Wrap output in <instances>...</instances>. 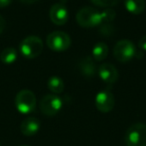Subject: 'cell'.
<instances>
[{"instance_id":"6da1fadb","label":"cell","mask_w":146,"mask_h":146,"mask_svg":"<svg viewBox=\"0 0 146 146\" xmlns=\"http://www.w3.org/2000/svg\"><path fill=\"white\" fill-rule=\"evenodd\" d=\"M76 21L81 27L91 28L102 24V15L95 7L85 6L77 12Z\"/></svg>"},{"instance_id":"7a4b0ae2","label":"cell","mask_w":146,"mask_h":146,"mask_svg":"<svg viewBox=\"0 0 146 146\" xmlns=\"http://www.w3.org/2000/svg\"><path fill=\"white\" fill-rule=\"evenodd\" d=\"M126 146H146V124L134 123L124 136Z\"/></svg>"},{"instance_id":"3957f363","label":"cell","mask_w":146,"mask_h":146,"mask_svg":"<svg viewBox=\"0 0 146 146\" xmlns=\"http://www.w3.org/2000/svg\"><path fill=\"white\" fill-rule=\"evenodd\" d=\"M21 54L28 59L38 57L43 51V42L40 37L31 35L27 36L20 42L19 45Z\"/></svg>"},{"instance_id":"277c9868","label":"cell","mask_w":146,"mask_h":146,"mask_svg":"<svg viewBox=\"0 0 146 146\" xmlns=\"http://www.w3.org/2000/svg\"><path fill=\"white\" fill-rule=\"evenodd\" d=\"M16 109L22 114H28L34 111L36 107V96L31 90L23 89L15 97Z\"/></svg>"},{"instance_id":"5b68a950","label":"cell","mask_w":146,"mask_h":146,"mask_svg":"<svg viewBox=\"0 0 146 146\" xmlns=\"http://www.w3.org/2000/svg\"><path fill=\"white\" fill-rule=\"evenodd\" d=\"M136 48L134 44L128 39L119 40L113 48L114 58L121 63H127L135 56Z\"/></svg>"},{"instance_id":"8992f818","label":"cell","mask_w":146,"mask_h":146,"mask_svg":"<svg viewBox=\"0 0 146 146\" xmlns=\"http://www.w3.org/2000/svg\"><path fill=\"white\" fill-rule=\"evenodd\" d=\"M46 44L51 50L62 52L70 47L71 38L67 33L63 31H53L47 36Z\"/></svg>"},{"instance_id":"52a82bcc","label":"cell","mask_w":146,"mask_h":146,"mask_svg":"<svg viewBox=\"0 0 146 146\" xmlns=\"http://www.w3.org/2000/svg\"><path fill=\"white\" fill-rule=\"evenodd\" d=\"M62 107V100L55 94H47L41 98L39 108L40 111L46 116H54L60 111Z\"/></svg>"},{"instance_id":"ba28073f","label":"cell","mask_w":146,"mask_h":146,"mask_svg":"<svg viewBox=\"0 0 146 146\" xmlns=\"http://www.w3.org/2000/svg\"><path fill=\"white\" fill-rule=\"evenodd\" d=\"M96 108L102 113H108L114 108L115 98L109 90H102L98 92L95 97Z\"/></svg>"},{"instance_id":"9c48e42d","label":"cell","mask_w":146,"mask_h":146,"mask_svg":"<svg viewBox=\"0 0 146 146\" xmlns=\"http://www.w3.org/2000/svg\"><path fill=\"white\" fill-rule=\"evenodd\" d=\"M49 18L55 25H64L68 21V10L65 5L56 3L49 10Z\"/></svg>"},{"instance_id":"30bf717a","label":"cell","mask_w":146,"mask_h":146,"mask_svg":"<svg viewBox=\"0 0 146 146\" xmlns=\"http://www.w3.org/2000/svg\"><path fill=\"white\" fill-rule=\"evenodd\" d=\"M98 75L107 84L115 83L119 77L117 69L111 63H102L98 68Z\"/></svg>"},{"instance_id":"8fae6325","label":"cell","mask_w":146,"mask_h":146,"mask_svg":"<svg viewBox=\"0 0 146 146\" xmlns=\"http://www.w3.org/2000/svg\"><path fill=\"white\" fill-rule=\"evenodd\" d=\"M40 129V121L35 117H28L20 124V131L25 136H33Z\"/></svg>"},{"instance_id":"7c38bea8","label":"cell","mask_w":146,"mask_h":146,"mask_svg":"<svg viewBox=\"0 0 146 146\" xmlns=\"http://www.w3.org/2000/svg\"><path fill=\"white\" fill-rule=\"evenodd\" d=\"M79 70L85 77H93L96 73V65L92 57L86 56L79 62Z\"/></svg>"},{"instance_id":"4fadbf2b","label":"cell","mask_w":146,"mask_h":146,"mask_svg":"<svg viewBox=\"0 0 146 146\" xmlns=\"http://www.w3.org/2000/svg\"><path fill=\"white\" fill-rule=\"evenodd\" d=\"M126 10L133 15H139L145 9V0H124Z\"/></svg>"},{"instance_id":"5bb4252c","label":"cell","mask_w":146,"mask_h":146,"mask_svg":"<svg viewBox=\"0 0 146 146\" xmlns=\"http://www.w3.org/2000/svg\"><path fill=\"white\" fill-rule=\"evenodd\" d=\"M108 55V46L104 42H98L92 49V57L96 61H103Z\"/></svg>"},{"instance_id":"9a60e30c","label":"cell","mask_w":146,"mask_h":146,"mask_svg":"<svg viewBox=\"0 0 146 146\" xmlns=\"http://www.w3.org/2000/svg\"><path fill=\"white\" fill-rule=\"evenodd\" d=\"M47 86L53 94H59L64 90V82L58 76H52L49 78Z\"/></svg>"},{"instance_id":"2e32d148","label":"cell","mask_w":146,"mask_h":146,"mask_svg":"<svg viewBox=\"0 0 146 146\" xmlns=\"http://www.w3.org/2000/svg\"><path fill=\"white\" fill-rule=\"evenodd\" d=\"M17 59V51L13 47H7L3 49L0 54V60L4 64H12Z\"/></svg>"},{"instance_id":"e0dca14e","label":"cell","mask_w":146,"mask_h":146,"mask_svg":"<svg viewBox=\"0 0 146 146\" xmlns=\"http://www.w3.org/2000/svg\"><path fill=\"white\" fill-rule=\"evenodd\" d=\"M90 1L95 6L102 8H111L120 2V0H90Z\"/></svg>"},{"instance_id":"ac0fdd59","label":"cell","mask_w":146,"mask_h":146,"mask_svg":"<svg viewBox=\"0 0 146 146\" xmlns=\"http://www.w3.org/2000/svg\"><path fill=\"white\" fill-rule=\"evenodd\" d=\"M102 15V24H108V23L112 22L113 19L115 18V11L113 10L112 8H106L104 11L101 12Z\"/></svg>"},{"instance_id":"d6986e66","label":"cell","mask_w":146,"mask_h":146,"mask_svg":"<svg viewBox=\"0 0 146 146\" xmlns=\"http://www.w3.org/2000/svg\"><path fill=\"white\" fill-rule=\"evenodd\" d=\"M138 47L139 49L143 51H146V35L142 36L141 38L139 39V42H138Z\"/></svg>"},{"instance_id":"ffe728a7","label":"cell","mask_w":146,"mask_h":146,"mask_svg":"<svg viewBox=\"0 0 146 146\" xmlns=\"http://www.w3.org/2000/svg\"><path fill=\"white\" fill-rule=\"evenodd\" d=\"M13 0H0V8H5L11 4Z\"/></svg>"},{"instance_id":"44dd1931","label":"cell","mask_w":146,"mask_h":146,"mask_svg":"<svg viewBox=\"0 0 146 146\" xmlns=\"http://www.w3.org/2000/svg\"><path fill=\"white\" fill-rule=\"evenodd\" d=\"M5 25H6V22H5V19L3 18L1 15H0V34L4 31L5 29Z\"/></svg>"},{"instance_id":"7402d4cb","label":"cell","mask_w":146,"mask_h":146,"mask_svg":"<svg viewBox=\"0 0 146 146\" xmlns=\"http://www.w3.org/2000/svg\"><path fill=\"white\" fill-rule=\"evenodd\" d=\"M19 1L22 2V3H24V4H33V3L39 1V0H19Z\"/></svg>"},{"instance_id":"603a6c76","label":"cell","mask_w":146,"mask_h":146,"mask_svg":"<svg viewBox=\"0 0 146 146\" xmlns=\"http://www.w3.org/2000/svg\"><path fill=\"white\" fill-rule=\"evenodd\" d=\"M22 146H28V145H22Z\"/></svg>"}]
</instances>
